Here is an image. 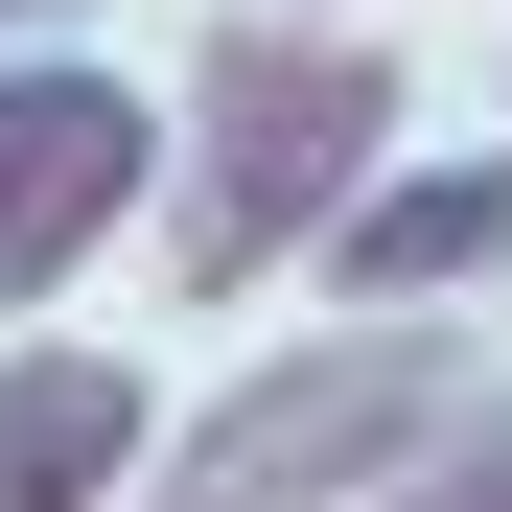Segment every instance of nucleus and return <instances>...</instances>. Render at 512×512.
<instances>
[{"label":"nucleus","mask_w":512,"mask_h":512,"mask_svg":"<svg viewBox=\"0 0 512 512\" xmlns=\"http://www.w3.org/2000/svg\"><path fill=\"white\" fill-rule=\"evenodd\" d=\"M373 163H396V47L373 24H210L163 256H187V280H280V256H326V210H350Z\"/></svg>","instance_id":"1"},{"label":"nucleus","mask_w":512,"mask_h":512,"mask_svg":"<svg viewBox=\"0 0 512 512\" xmlns=\"http://www.w3.org/2000/svg\"><path fill=\"white\" fill-rule=\"evenodd\" d=\"M466 419H489V350H443L419 303H350L326 350H280L256 396H210L163 489L187 512H373L396 466H443Z\"/></svg>","instance_id":"2"},{"label":"nucleus","mask_w":512,"mask_h":512,"mask_svg":"<svg viewBox=\"0 0 512 512\" xmlns=\"http://www.w3.org/2000/svg\"><path fill=\"white\" fill-rule=\"evenodd\" d=\"M140 163H163V140H140L117 70H70V47H47V70H0V326H24L70 256L140 210Z\"/></svg>","instance_id":"3"},{"label":"nucleus","mask_w":512,"mask_h":512,"mask_svg":"<svg viewBox=\"0 0 512 512\" xmlns=\"http://www.w3.org/2000/svg\"><path fill=\"white\" fill-rule=\"evenodd\" d=\"M326 280H350V303H466V280H512V140L373 163V187L326 210Z\"/></svg>","instance_id":"4"},{"label":"nucleus","mask_w":512,"mask_h":512,"mask_svg":"<svg viewBox=\"0 0 512 512\" xmlns=\"http://www.w3.org/2000/svg\"><path fill=\"white\" fill-rule=\"evenodd\" d=\"M140 466V373L117 350H24L0 373V512H94Z\"/></svg>","instance_id":"5"},{"label":"nucleus","mask_w":512,"mask_h":512,"mask_svg":"<svg viewBox=\"0 0 512 512\" xmlns=\"http://www.w3.org/2000/svg\"><path fill=\"white\" fill-rule=\"evenodd\" d=\"M373 512H512V396H489V419H466V443H443V466H396V489H373Z\"/></svg>","instance_id":"6"},{"label":"nucleus","mask_w":512,"mask_h":512,"mask_svg":"<svg viewBox=\"0 0 512 512\" xmlns=\"http://www.w3.org/2000/svg\"><path fill=\"white\" fill-rule=\"evenodd\" d=\"M0 24H24V0H0Z\"/></svg>","instance_id":"7"}]
</instances>
